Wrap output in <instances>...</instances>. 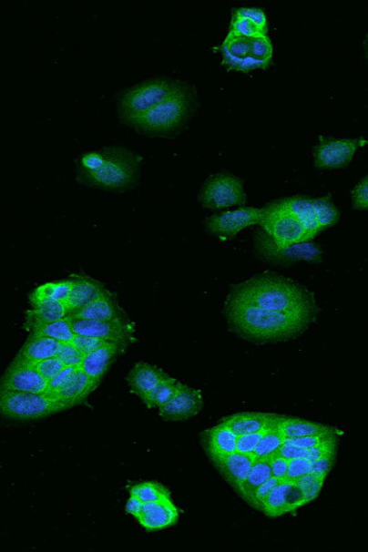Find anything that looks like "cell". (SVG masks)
<instances>
[{
	"label": "cell",
	"instance_id": "obj_38",
	"mask_svg": "<svg viewBox=\"0 0 368 552\" xmlns=\"http://www.w3.org/2000/svg\"><path fill=\"white\" fill-rule=\"evenodd\" d=\"M250 46L251 56L270 66L273 57V46L270 37L268 36L256 37V39L250 41Z\"/></svg>",
	"mask_w": 368,
	"mask_h": 552
},
{
	"label": "cell",
	"instance_id": "obj_43",
	"mask_svg": "<svg viewBox=\"0 0 368 552\" xmlns=\"http://www.w3.org/2000/svg\"><path fill=\"white\" fill-rule=\"evenodd\" d=\"M36 367L38 369L41 375L49 382L50 380H53L55 376H57L66 366H65L62 360L56 355V357L44 360V362L36 364Z\"/></svg>",
	"mask_w": 368,
	"mask_h": 552
},
{
	"label": "cell",
	"instance_id": "obj_23",
	"mask_svg": "<svg viewBox=\"0 0 368 552\" xmlns=\"http://www.w3.org/2000/svg\"><path fill=\"white\" fill-rule=\"evenodd\" d=\"M255 458L251 454L235 452L212 461L222 478L235 490L239 489L249 475Z\"/></svg>",
	"mask_w": 368,
	"mask_h": 552
},
{
	"label": "cell",
	"instance_id": "obj_2",
	"mask_svg": "<svg viewBox=\"0 0 368 552\" xmlns=\"http://www.w3.org/2000/svg\"><path fill=\"white\" fill-rule=\"evenodd\" d=\"M143 158L122 147H107L82 154L77 162L80 184L102 190L134 189L141 176Z\"/></svg>",
	"mask_w": 368,
	"mask_h": 552
},
{
	"label": "cell",
	"instance_id": "obj_45",
	"mask_svg": "<svg viewBox=\"0 0 368 552\" xmlns=\"http://www.w3.org/2000/svg\"><path fill=\"white\" fill-rule=\"evenodd\" d=\"M353 208L358 210H368V176L363 178L352 191Z\"/></svg>",
	"mask_w": 368,
	"mask_h": 552
},
{
	"label": "cell",
	"instance_id": "obj_3",
	"mask_svg": "<svg viewBox=\"0 0 368 552\" xmlns=\"http://www.w3.org/2000/svg\"><path fill=\"white\" fill-rule=\"evenodd\" d=\"M230 296L254 303L264 310L316 316L313 296L292 281L277 274H262L235 285Z\"/></svg>",
	"mask_w": 368,
	"mask_h": 552
},
{
	"label": "cell",
	"instance_id": "obj_36",
	"mask_svg": "<svg viewBox=\"0 0 368 552\" xmlns=\"http://www.w3.org/2000/svg\"><path fill=\"white\" fill-rule=\"evenodd\" d=\"M325 479H327V476L309 474L295 481L302 495H304L307 504L313 502L318 497L323 488Z\"/></svg>",
	"mask_w": 368,
	"mask_h": 552
},
{
	"label": "cell",
	"instance_id": "obj_32",
	"mask_svg": "<svg viewBox=\"0 0 368 552\" xmlns=\"http://www.w3.org/2000/svg\"><path fill=\"white\" fill-rule=\"evenodd\" d=\"M30 334L42 336V338L53 339L60 343H72L76 338V332L73 331L71 322L68 316L57 322H48V324H40L30 327L26 330Z\"/></svg>",
	"mask_w": 368,
	"mask_h": 552
},
{
	"label": "cell",
	"instance_id": "obj_20",
	"mask_svg": "<svg viewBox=\"0 0 368 552\" xmlns=\"http://www.w3.org/2000/svg\"><path fill=\"white\" fill-rule=\"evenodd\" d=\"M128 348V345L118 343H108L101 346L100 349L86 354L81 369L97 385H100L110 367Z\"/></svg>",
	"mask_w": 368,
	"mask_h": 552
},
{
	"label": "cell",
	"instance_id": "obj_35",
	"mask_svg": "<svg viewBox=\"0 0 368 552\" xmlns=\"http://www.w3.org/2000/svg\"><path fill=\"white\" fill-rule=\"evenodd\" d=\"M129 495L141 499L143 503L158 502V500L171 498L169 489L156 481H144L130 486Z\"/></svg>",
	"mask_w": 368,
	"mask_h": 552
},
{
	"label": "cell",
	"instance_id": "obj_37",
	"mask_svg": "<svg viewBox=\"0 0 368 552\" xmlns=\"http://www.w3.org/2000/svg\"><path fill=\"white\" fill-rule=\"evenodd\" d=\"M230 34L246 37V39L253 40L256 37L268 36V32L261 30L254 23H251L246 18L239 16H231Z\"/></svg>",
	"mask_w": 368,
	"mask_h": 552
},
{
	"label": "cell",
	"instance_id": "obj_34",
	"mask_svg": "<svg viewBox=\"0 0 368 552\" xmlns=\"http://www.w3.org/2000/svg\"><path fill=\"white\" fill-rule=\"evenodd\" d=\"M285 439L281 430L278 429V425H276V427L270 429L264 434L258 447L251 453V455H253L255 460H270V458L281 451L283 444H285Z\"/></svg>",
	"mask_w": 368,
	"mask_h": 552
},
{
	"label": "cell",
	"instance_id": "obj_49",
	"mask_svg": "<svg viewBox=\"0 0 368 552\" xmlns=\"http://www.w3.org/2000/svg\"><path fill=\"white\" fill-rule=\"evenodd\" d=\"M335 457H324L320 460L312 461L311 474L327 476L334 465Z\"/></svg>",
	"mask_w": 368,
	"mask_h": 552
},
{
	"label": "cell",
	"instance_id": "obj_41",
	"mask_svg": "<svg viewBox=\"0 0 368 552\" xmlns=\"http://www.w3.org/2000/svg\"><path fill=\"white\" fill-rule=\"evenodd\" d=\"M281 481L272 476L271 479H269L267 483L260 486L258 489L254 491V494L250 496V499L247 500V504H250L251 507L258 509L261 512L262 509L263 504L265 500L269 497V495L271 494L274 486H276Z\"/></svg>",
	"mask_w": 368,
	"mask_h": 552
},
{
	"label": "cell",
	"instance_id": "obj_25",
	"mask_svg": "<svg viewBox=\"0 0 368 552\" xmlns=\"http://www.w3.org/2000/svg\"><path fill=\"white\" fill-rule=\"evenodd\" d=\"M169 377L162 369L147 363H138L129 372L128 383L130 392L139 399L148 394L159 385L161 382Z\"/></svg>",
	"mask_w": 368,
	"mask_h": 552
},
{
	"label": "cell",
	"instance_id": "obj_8",
	"mask_svg": "<svg viewBox=\"0 0 368 552\" xmlns=\"http://www.w3.org/2000/svg\"><path fill=\"white\" fill-rule=\"evenodd\" d=\"M255 250L261 259L269 263L288 266L297 261H309L319 264L322 261V248L314 242L307 241L288 247H279L262 229L255 236Z\"/></svg>",
	"mask_w": 368,
	"mask_h": 552
},
{
	"label": "cell",
	"instance_id": "obj_22",
	"mask_svg": "<svg viewBox=\"0 0 368 552\" xmlns=\"http://www.w3.org/2000/svg\"><path fill=\"white\" fill-rule=\"evenodd\" d=\"M237 442L239 434L222 423L202 433V445L211 461L237 452Z\"/></svg>",
	"mask_w": 368,
	"mask_h": 552
},
{
	"label": "cell",
	"instance_id": "obj_5",
	"mask_svg": "<svg viewBox=\"0 0 368 552\" xmlns=\"http://www.w3.org/2000/svg\"><path fill=\"white\" fill-rule=\"evenodd\" d=\"M68 410L51 393L0 391V411L8 419L36 421Z\"/></svg>",
	"mask_w": 368,
	"mask_h": 552
},
{
	"label": "cell",
	"instance_id": "obj_28",
	"mask_svg": "<svg viewBox=\"0 0 368 552\" xmlns=\"http://www.w3.org/2000/svg\"><path fill=\"white\" fill-rule=\"evenodd\" d=\"M278 429L285 438L309 437L324 434H343L342 430L331 427V425L286 415H281L279 418Z\"/></svg>",
	"mask_w": 368,
	"mask_h": 552
},
{
	"label": "cell",
	"instance_id": "obj_21",
	"mask_svg": "<svg viewBox=\"0 0 368 552\" xmlns=\"http://www.w3.org/2000/svg\"><path fill=\"white\" fill-rule=\"evenodd\" d=\"M72 281L71 293L65 302L68 308L69 313L80 310L92 302L104 293L107 290L106 285L100 281L92 279L91 276L83 273L69 275Z\"/></svg>",
	"mask_w": 368,
	"mask_h": 552
},
{
	"label": "cell",
	"instance_id": "obj_24",
	"mask_svg": "<svg viewBox=\"0 0 368 552\" xmlns=\"http://www.w3.org/2000/svg\"><path fill=\"white\" fill-rule=\"evenodd\" d=\"M281 415L264 413H241L227 416L221 420L232 432L243 434L261 432V430L276 427Z\"/></svg>",
	"mask_w": 368,
	"mask_h": 552
},
{
	"label": "cell",
	"instance_id": "obj_19",
	"mask_svg": "<svg viewBox=\"0 0 368 552\" xmlns=\"http://www.w3.org/2000/svg\"><path fill=\"white\" fill-rule=\"evenodd\" d=\"M137 519L147 531H160L174 526L179 522V511L171 498H166L158 502L144 503Z\"/></svg>",
	"mask_w": 368,
	"mask_h": 552
},
{
	"label": "cell",
	"instance_id": "obj_29",
	"mask_svg": "<svg viewBox=\"0 0 368 552\" xmlns=\"http://www.w3.org/2000/svg\"><path fill=\"white\" fill-rule=\"evenodd\" d=\"M68 315L69 311L66 303L60 302H44L41 305L31 307V310L26 312V322L23 327L27 330L35 325L48 324V322L64 320Z\"/></svg>",
	"mask_w": 368,
	"mask_h": 552
},
{
	"label": "cell",
	"instance_id": "obj_6",
	"mask_svg": "<svg viewBox=\"0 0 368 552\" xmlns=\"http://www.w3.org/2000/svg\"><path fill=\"white\" fill-rule=\"evenodd\" d=\"M273 203L300 220L313 240L325 229L337 224L340 219L339 210L335 207L331 195L321 199L296 195Z\"/></svg>",
	"mask_w": 368,
	"mask_h": 552
},
{
	"label": "cell",
	"instance_id": "obj_47",
	"mask_svg": "<svg viewBox=\"0 0 368 552\" xmlns=\"http://www.w3.org/2000/svg\"><path fill=\"white\" fill-rule=\"evenodd\" d=\"M289 463H291V461L287 460V458L285 457L278 455V454L270 458V465H271L272 470V476H274V478H277L279 481L287 480Z\"/></svg>",
	"mask_w": 368,
	"mask_h": 552
},
{
	"label": "cell",
	"instance_id": "obj_4",
	"mask_svg": "<svg viewBox=\"0 0 368 552\" xmlns=\"http://www.w3.org/2000/svg\"><path fill=\"white\" fill-rule=\"evenodd\" d=\"M183 90L179 83L166 78L138 84L123 93L119 100V116L125 124L134 125L161 102Z\"/></svg>",
	"mask_w": 368,
	"mask_h": 552
},
{
	"label": "cell",
	"instance_id": "obj_15",
	"mask_svg": "<svg viewBox=\"0 0 368 552\" xmlns=\"http://www.w3.org/2000/svg\"><path fill=\"white\" fill-rule=\"evenodd\" d=\"M250 39L230 34L223 40L220 51L223 65L228 69L237 72L250 73L251 70L269 68V65L258 60L251 56V46Z\"/></svg>",
	"mask_w": 368,
	"mask_h": 552
},
{
	"label": "cell",
	"instance_id": "obj_27",
	"mask_svg": "<svg viewBox=\"0 0 368 552\" xmlns=\"http://www.w3.org/2000/svg\"><path fill=\"white\" fill-rule=\"evenodd\" d=\"M97 386L99 385H97L81 368H77L66 385L54 395L57 396L68 409H71L73 406L84 404Z\"/></svg>",
	"mask_w": 368,
	"mask_h": 552
},
{
	"label": "cell",
	"instance_id": "obj_1",
	"mask_svg": "<svg viewBox=\"0 0 368 552\" xmlns=\"http://www.w3.org/2000/svg\"><path fill=\"white\" fill-rule=\"evenodd\" d=\"M226 312L232 330L256 342L295 338L315 320V316L306 313L264 310L234 296L228 298Z\"/></svg>",
	"mask_w": 368,
	"mask_h": 552
},
{
	"label": "cell",
	"instance_id": "obj_44",
	"mask_svg": "<svg viewBox=\"0 0 368 552\" xmlns=\"http://www.w3.org/2000/svg\"><path fill=\"white\" fill-rule=\"evenodd\" d=\"M72 343L76 345L77 348L80 350L83 354H88L93 353V351L100 349L101 346L113 342H108V341L93 338V336L77 334L76 338L73 339Z\"/></svg>",
	"mask_w": 368,
	"mask_h": 552
},
{
	"label": "cell",
	"instance_id": "obj_42",
	"mask_svg": "<svg viewBox=\"0 0 368 552\" xmlns=\"http://www.w3.org/2000/svg\"><path fill=\"white\" fill-rule=\"evenodd\" d=\"M273 428V427H272ZM271 428L261 430V432L243 434L239 436V442H237V452L244 454H251L258 447L261 439L263 438L264 434L269 432Z\"/></svg>",
	"mask_w": 368,
	"mask_h": 552
},
{
	"label": "cell",
	"instance_id": "obj_13",
	"mask_svg": "<svg viewBox=\"0 0 368 552\" xmlns=\"http://www.w3.org/2000/svg\"><path fill=\"white\" fill-rule=\"evenodd\" d=\"M262 209L241 208L230 212L212 215L207 221L208 231L221 240H230L245 228L255 226L262 221Z\"/></svg>",
	"mask_w": 368,
	"mask_h": 552
},
{
	"label": "cell",
	"instance_id": "obj_31",
	"mask_svg": "<svg viewBox=\"0 0 368 552\" xmlns=\"http://www.w3.org/2000/svg\"><path fill=\"white\" fill-rule=\"evenodd\" d=\"M271 478L272 470L270 460H255L243 485L235 491L245 500V502H247L260 486L267 483V481Z\"/></svg>",
	"mask_w": 368,
	"mask_h": 552
},
{
	"label": "cell",
	"instance_id": "obj_39",
	"mask_svg": "<svg viewBox=\"0 0 368 552\" xmlns=\"http://www.w3.org/2000/svg\"><path fill=\"white\" fill-rule=\"evenodd\" d=\"M57 357L62 360L65 366L77 369L81 368L86 354H83L73 343H63Z\"/></svg>",
	"mask_w": 368,
	"mask_h": 552
},
{
	"label": "cell",
	"instance_id": "obj_48",
	"mask_svg": "<svg viewBox=\"0 0 368 552\" xmlns=\"http://www.w3.org/2000/svg\"><path fill=\"white\" fill-rule=\"evenodd\" d=\"M74 372H76V368L65 367L57 376H55L53 380L48 382V393L56 394V393L62 390V388L66 385L69 378L72 377Z\"/></svg>",
	"mask_w": 368,
	"mask_h": 552
},
{
	"label": "cell",
	"instance_id": "obj_18",
	"mask_svg": "<svg viewBox=\"0 0 368 552\" xmlns=\"http://www.w3.org/2000/svg\"><path fill=\"white\" fill-rule=\"evenodd\" d=\"M68 317L74 318V320L87 321L129 320L128 313L120 307L116 293L109 291L108 289L87 306L69 313Z\"/></svg>",
	"mask_w": 368,
	"mask_h": 552
},
{
	"label": "cell",
	"instance_id": "obj_17",
	"mask_svg": "<svg viewBox=\"0 0 368 552\" xmlns=\"http://www.w3.org/2000/svg\"><path fill=\"white\" fill-rule=\"evenodd\" d=\"M202 408V392L179 383L175 395L159 410L160 415L167 421H184L201 413Z\"/></svg>",
	"mask_w": 368,
	"mask_h": 552
},
{
	"label": "cell",
	"instance_id": "obj_14",
	"mask_svg": "<svg viewBox=\"0 0 368 552\" xmlns=\"http://www.w3.org/2000/svg\"><path fill=\"white\" fill-rule=\"evenodd\" d=\"M0 391L48 393V381L34 364L14 362L2 377Z\"/></svg>",
	"mask_w": 368,
	"mask_h": 552
},
{
	"label": "cell",
	"instance_id": "obj_11",
	"mask_svg": "<svg viewBox=\"0 0 368 552\" xmlns=\"http://www.w3.org/2000/svg\"><path fill=\"white\" fill-rule=\"evenodd\" d=\"M367 145L368 139L364 138L338 139L320 137V142L314 148L315 167L320 170L343 169L352 162L358 149Z\"/></svg>",
	"mask_w": 368,
	"mask_h": 552
},
{
	"label": "cell",
	"instance_id": "obj_26",
	"mask_svg": "<svg viewBox=\"0 0 368 552\" xmlns=\"http://www.w3.org/2000/svg\"><path fill=\"white\" fill-rule=\"evenodd\" d=\"M62 344L53 339L30 334L26 343L18 351L15 358H14V362L36 366L46 359L56 357Z\"/></svg>",
	"mask_w": 368,
	"mask_h": 552
},
{
	"label": "cell",
	"instance_id": "obj_9",
	"mask_svg": "<svg viewBox=\"0 0 368 552\" xmlns=\"http://www.w3.org/2000/svg\"><path fill=\"white\" fill-rule=\"evenodd\" d=\"M262 213L263 218L260 226L279 247L313 240L300 220L287 210L278 208L273 202L263 208Z\"/></svg>",
	"mask_w": 368,
	"mask_h": 552
},
{
	"label": "cell",
	"instance_id": "obj_16",
	"mask_svg": "<svg viewBox=\"0 0 368 552\" xmlns=\"http://www.w3.org/2000/svg\"><path fill=\"white\" fill-rule=\"evenodd\" d=\"M306 499L295 481H281L263 504L261 512L269 517H278L297 511L306 505Z\"/></svg>",
	"mask_w": 368,
	"mask_h": 552
},
{
	"label": "cell",
	"instance_id": "obj_10",
	"mask_svg": "<svg viewBox=\"0 0 368 552\" xmlns=\"http://www.w3.org/2000/svg\"><path fill=\"white\" fill-rule=\"evenodd\" d=\"M199 202L209 210L241 207L246 203L243 181L230 173H218L205 182Z\"/></svg>",
	"mask_w": 368,
	"mask_h": 552
},
{
	"label": "cell",
	"instance_id": "obj_46",
	"mask_svg": "<svg viewBox=\"0 0 368 552\" xmlns=\"http://www.w3.org/2000/svg\"><path fill=\"white\" fill-rule=\"evenodd\" d=\"M311 472L312 461L305 460V458H295L289 463L287 480L296 481Z\"/></svg>",
	"mask_w": 368,
	"mask_h": 552
},
{
	"label": "cell",
	"instance_id": "obj_50",
	"mask_svg": "<svg viewBox=\"0 0 368 552\" xmlns=\"http://www.w3.org/2000/svg\"><path fill=\"white\" fill-rule=\"evenodd\" d=\"M144 503L141 499L130 496L128 504H126L125 512L137 518L141 513Z\"/></svg>",
	"mask_w": 368,
	"mask_h": 552
},
{
	"label": "cell",
	"instance_id": "obj_33",
	"mask_svg": "<svg viewBox=\"0 0 368 552\" xmlns=\"http://www.w3.org/2000/svg\"><path fill=\"white\" fill-rule=\"evenodd\" d=\"M179 382L169 376L141 400L148 409H160L161 406H164L172 399V396L179 390Z\"/></svg>",
	"mask_w": 368,
	"mask_h": 552
},
{
	"label": "cell",
	"instance_id": "obj_30",
	"mask_svg": "<svg viewBox=\"0 0 368 552\" xmlns=\"http://www.w3.org/2000/svg\"><path fill=\"white\" fill-rule=\"evenodd\" d=\"M71 289L72 281L69 278L39 285L30 294V305L36 307L48 302H65L71 293Z\"/></svg>",
	"mask_w": 368,
	"mask_h": 552
},
{
	"label": "cell",
	"instance_id": "obj_40",
	"mask_svg": "<svg viewBox=\"0 0 368 552\" xmlns=\"http://www.w3.org/2000/svg\"><path fill=\"white\" fill-rule=\"evenodd\" d=\"M232 15L246 18V20L254 23L261 30L268 32V18L263 9L254 7L236 8L232 11Z\"/></svg>",
	"mask_w": 368,
	"mask_h": 552
},
{
	"label": "cell",
	"instance_id": "obj_7",
	"mask_svg": "<svg viewBox=\"0 0 368 552\" xmlns=\"http://www.w3.org/2000/svg\"><path fill=\"white\" fill-rule=\"evenodd\" d=\"M189 111V97L184 90L175 93L133 126L143 133L160 135L170 132L183 123Z\"/></svg>",
	"mask_w": 368,
	"mask_h": 552
},
{
	"label": "cell",
	"instance_id": "obj_12",
	"mask_svg": "<svg viewBox=\"0 0 368 552\" xmlns=\"http://www.w3.org/2000/svg\"><path fill=\"white\" fill-rule=\"evenodd\" d=\"M76 334L93 336L108 342L129 346L137 341V329L132 321H87L69 318Z\"/></svg>",
	"mask_w": 368,
	"mask_h": 552
}]
</instances>
